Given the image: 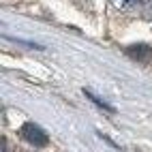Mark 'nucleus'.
<instances>
[{"instance_id":"1","label":"nucleus","mask_w":152,"mask_h":152,"mask_svg":"<svg viewBox=\"0 0 152 152\" xmlns=\"http://www.w3.org/2000/svg\"><path fill=\"white\" fill-rule=\"evenodd\" d=\"M22 137L28 141V144H32L34 148H45L49 144V137L47 133L41 129V126H37L34 122H26L22 126Z\"/></svg>"},{"instance_id":"2","label":"nucleus","mask_w":152,"mask_h":152,"mask_svg":"<svg viewBox=\"0 0 152 152\" xmlns=\"http://www.w3.org/2000/svg\"><path fill=\"white\" fill-rule=\"evenodd\" d=\"M126 54H129L131 58L139 60V62H150V58H152V47H148V45H133V47H129Z\"/></svg>"},{"instance_id":"3","label":"nucleus","mask_w":152,"mask_h":152,"mask_svg":"<svg viewBox=\"0 0 152 152\" xmlns=\"http://www.w3.org/2000/svg\"><path fill=\"white\" fill-rule=\"evenodd\" d=\"M86 96H88V99H92V101H94V103H96L99 107H103V109H107V111H114V107H111V105H107L105 101H101L99 96H94L92 92H88V90H86Z\"/></svg>"},{"instance_id":"4","label":"nucleus","mask_w":152,"mask_h":152,"mask_svg":"<svg viewBox=\"0 0 152 152\" xmlns=\"http://www.w3.org/2000/svg\"><path fill=\"white\" fill-rule=\"evenodd\" d=\"M116 2L120 4V7H124V9H133V7H137L141 0H116Z\"/></svg>"},{"instance_id":"5","label":"nucleus","mask_w":152,"mask_h":152,"mask_svg":"<svg viewBox=\"0 0 152 152\" xmlns=\"http://www.w3.org/2000/svg\"><path fill=\"white\" fill-rule=\"evenodd\" d=\"M144 7H146L148 17H152V0H144Z\"/></svg>"}]
</instances>
